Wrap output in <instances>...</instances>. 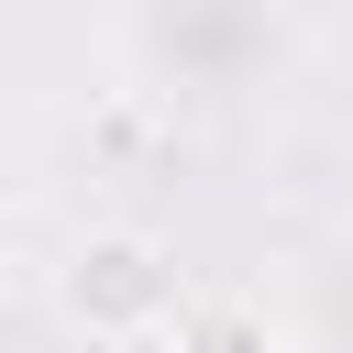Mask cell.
<instances>
[{
	"label": "cell",
	"instance_id": "cell-1",
	"mask_svg": "<svg viewBox=\"0 0 353 353\" xmlns=\"http://www.w3.org/2000/svg\"><path fill=\"white\" fill-rule=\"evenodd\" d=\"M176 298H188V265H176V243L143 232V221H88V232L55 254V320H66L77 342H99V353L154 342V331L176 320Z\"/></svg>",
	"mask_w": 353,
	"mask_h": 353
},
{
	"label": "cell",
	"instance_id": "cell-2",
	"mask_svg": "<svg viewBox=\"0 0 353 353\" xmlns=\"http://www.w3.org/2000/svg\"><path fill=\"white\" fill-rule=\"evenodd\" d=\"M165 353H287L265 298H176V320L154 331Z\"/></svg>",
	"mask_w": 353,
	"mask_h": 353
}]
</instances>
